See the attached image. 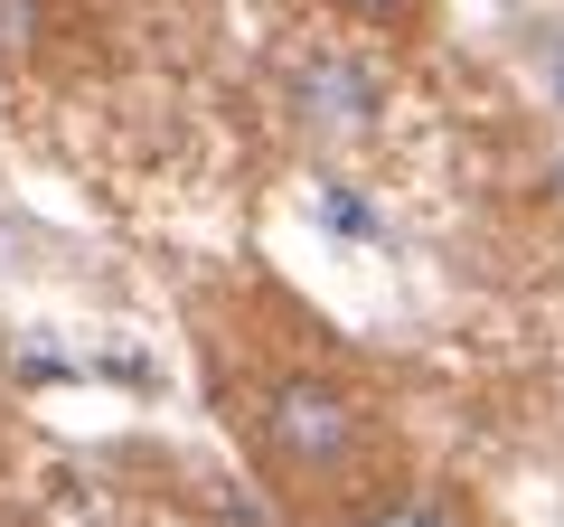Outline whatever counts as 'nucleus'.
Returning <instances> with one entry per match:
<instances>
[{
	"label": "nucleus",
	"mask_w": 564,
	"mask_h": 527,
	"mask_svg": "<svg viewBox=\"0 0 564 527\" xmlns=\"http://www.w3.org/2000/svg\"><path fill=\"white\" fill-rule=\"evenodd\" d=\"M254 452L282 490H339L367 462V406L329 367H282L254 406Z\"/></svg>",
	"instance_id": "nucleus-1"
},
{
	"label": "nucleus",
	"mask_w": 564,
	"mask_h": 527,
	"mask_svg": "<svg viewBox=\"0 0 564 527\" xmlns=\"http://www.w3.org/2000/svg\"><path fill=\"white\" fill-rule=\"evenodd\" d=\"M339 20H367V29H386V20H414L423 0H329Z\"/></svg>",
	"instance_id": "nucleus-3"
},
{
	"label": "nucleus",
	"mask_w": 564,
	"mask_h": 527,
	"mask_svg": "<svg viewBox=\"0 0 564 527\" xmlns=\"http://www.w3.org/2000/svg\"><path fill=\"white\" fill-rule=\"evenodd\" d=\"M348 527H480V508H462L452 490H395V499H367Z\"/></svg>",
	"instance_id": "nucleus-2"
},
{
	"label": "nucleus",
	"mask_w": 564,
	"mask_h": 527,
	"mask_svg": "<svg viewBox=\"0 0 564 527\" xmlns=\"http://www.w3.org/2000/svg\"><path fill=\"white\" fill-rule=\"evenodd\" d=\"M545 85H555V95H564V39L545 47Z\"/></svg>",
	"instance_id": "nucleus-4"
}]
</instances>
